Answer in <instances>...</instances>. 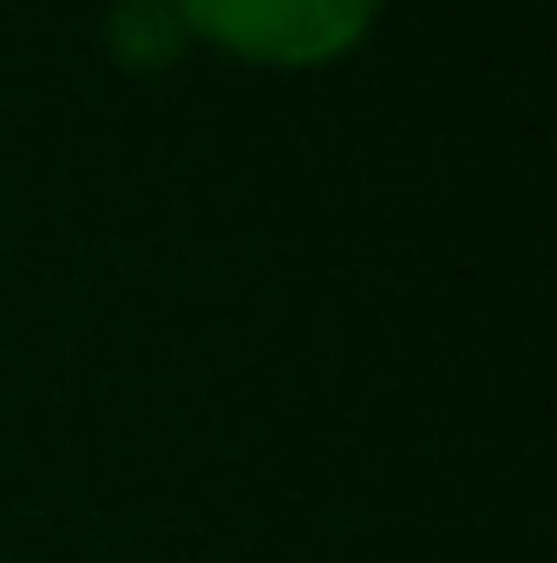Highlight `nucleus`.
<instances>
[{
  "label": "nucleus",
  "instance_id": "2",
  "mask_svg": "<svg viewBox=\"0 0 557 563\" xmlns=\"http://www.w3.org/2000/svg\"><path fill=\"white\" fill-rule=\"evenodd\" d=\"M106 40H112V53H119L132 73H157V66L177 59L184 26H177L171 0H119L112 20H106Z\"/></svg>",
  "mask_w": 557,
  "mask_h": 563
},
{
  "label": "nucleus",
  "instance_id": "1",
  "mask_svg": "<svg viewBox=\"0 0 557 563\" xmlns=\"http://www.w3.org/2000/svg\"><path fill=\"white\" fill-rule=\"evenodd\" d=\"M171 13L184 33H204L243 59L315 66L368 33L374 0H171Z\"/></svg>",
  "mask_w": 557,
  "mask_h": 563
}]
</instances>
